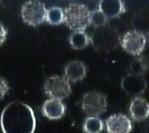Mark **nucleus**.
<instances>
[{
    "instance_id": "nucleus-12",
    "label": "nucleus",
    "mask_w": 149,
    "mask_h": 133,
    "mask_svg": "<svg viewBox=\"0 0 149 133\" xmlns=\"http://www.w3.org/2000/svg\"><path fill=\"white\" fill-rule=\"evenodd\" d=\"M99 9L106 17L114 18L124 12V5L121 1H101Z\"/></svg>"
},
{
    "instance_id": "nucleus-6",
    "label": "nucleus",
    "mask_w": 149,
    "mask_h": 133,
    "mask_svg": "<svg viewBox=\"0 0 149 133\" xmlns=\"http://www.w3.org/2000/svg\"><path fill=\"white\" fill-rule=\"evenodd\" d=\"M122 48L134 56L140 55L144 50L147 39L143 33L137 30L125 32L120 40Z\"/></svg>"
},
{
    "instance_id": "nucleus-18",
    "label": "nucleus",
    "mask_w": 149,
    "mask_h": 133,
    "mask_svg": "<svg viewBox=\"0 0 149 133\" xmlns=\"http://www.w3.org/2000/svg\"><path fill=\"white\" fill-rule=\"evenodd\" d=\"M9 90V87L3 77H0V100L3 99Z\"/></svg>"
},
{
    "instance_id": "nucleus-3",
    "label": "nucleus",
    "mask_w": 149,
    "mask_h": 133,
    "mask_svg": "<svg viewBox=\"0 0 149 133\" xmlns=\"http://www.w3.org/2000/svg\"><path fill=\"white\" fill-rule=\"evenodd\" d=\"M47 10L42 2L28 1L22 7V18L27 24L37 27L46 21Z\"/></svg>"
},
{
    "instance_id": "nucleus-7",
    "label": "nucleus",
    "mask_w": 149,
    "mask_h": 133,
    "mask_svg": "<svg viewBox=\"0 0 149 133\" xmlns=\"http://www.w3.org/2000/svg\"><path fill=\"white\" fill-rule=\"evenodd\" d=\"M105 124L108 133H130L133 128L131 120L122 113L110 116Z\"/></svg>"
},
{
    "instance_id": "nucleus-8",
    "label": "nucleus",
    "mask_w": 149,
    "mask_h": 133,
    "mask_svg": "<svg viewBox=\"0 0 149 133\" xmlns=\"http://www.w3.org/2000/svg\"><path fill=\"white\" fill-rule=\"evenodd\" d=\"M65 106L61 100L51 98L43 103L42 113L50 120H59L65 115Z\"/></svg>"
},
{
    "instance_id": "nucleus-10",
    "label": "nucleus",
    "mask_w": 149,
    "mask_h": 133,
    "mask_svg": "<svg viewBox=\"0 0 149 133\" xmlns=\"http://www.w3.org/2000/svg\"><path fill=\"white\" fill-rule=\"evenodd\" d=\"M129 112L134 121H144L149 117V103L143 97L136 96L130 103Z\"/></svg>"
},
{
    "instance_id": "nucleus-15",
    "label": "nucleus",
    "mask_w": 149,
    "mask_h": 133,
    "mask_svg": "<svg viewBox=\"0 0 149 133\" xmlns=\"http://www.w3.org/2000/svg\"><path fill=\"white\" fill-rule=\"evenodd\" d=\"M46 21L54 25L64 23V10L60 7H52L47 10Z\"/></svg>"
},
{
    "instance_id": "nucleus-5",
    "label": "nucleus",
    "mask_w": 149,
    "mask_h": 133,
    "mask_svg": "<svg viewBox=\"0 0 149 133\" xmlns=\"http://www.w3.org/2000/svg\"><path fill=\"white\" fill-rule=\"evenodd\" d=\"M46 94L52 98L63 100L71 93V87L68 80L62 76H52L49 77L45 84Z\"/></svg>"
},
{
    "instance_id": "nucleus-19",
    "label": "nucleus",
    "mask_w": 149,
    "mask_h": 133,
    "mask_svg": "<svg viewBox=\"0 0 149 133\" xmlns=\"http://www.w3.org/2000/svg\"><path fill=\"white\" fill-rule=\"evenodd\" d=\"M7 33H8V30L6 29L4 25L2 23H0V46H2L6 41Z\"/></svg>"
},
{
    "instance_id": "nucleus-2",
    "label": "nucleus",
    "mask_w": 149,
    "mask_h": 133,
    "mask_svg": "<svg viewBox=\"0 0 149 133\" xmlns=\"http://www.w3.org/2000/svg\"><path fill=\"white\" fill-rule=\"evenodd\" d=\"M91 11L83 4L74 3L68 5L64 10V23L70 29L85 31L91 25Z\"/></svg>"
},
{
    "instance_id": "nucleus-16",
    "label": "nucleus",
    "mask_w": 149,
    "mask_h": 133,
    "mask_svg": "<svg viewBox=\"0 0 149 133\" xmlns=\"http://www.w3.org/2000/svg\"><path fill=\"white\" fill-rule=\"evenodd\" d=\"M107 23V17L100 9H95L91 12V24L95 27H103Z\"/></svg>"
},
{
    "instance_id": "nucleus-17",
    "label": "nucleus",
    "mask_w": 149,
    "mask_h": 133,
    "mask_svg": "<svg viewBox=\"0 0 149 133\" xmlns=\"http://www.w3.org/2000/svg\"><path fill=\"white\" fill-rule=\"evenodd\" d=\"M132 70L133 72V74L135 75H141L144 72V71L148 68V66L144 63V62L143 61L142 58L136 59L133 63H132Z\"/></svg>"
},
{
    "instance_id": "nucleus-4",
    "label": "nucleus",
    "mask_w": 149,
    "mask_h": 133,
    "mask_svg": "<svg viewBox=\"0 0 149 133\" xmlns=\"http://www.w3.org/2000/svg\"><path fill=\"white\" fill-rule=\"evenodd\" d=\"M82 109L88 117H98L106 112V96L98 91L85 93L82 100Z\"/></svg>"
},
{
    "instance_id": "nucleus-13",
    "label": "nucleus",
    "mask_w": 149,
    "mask_h": 133,
    "mask_svg": "<svg viewBox=\"0 0 149 133\" xmlns=\"http://www.w3.org/2000/svg\"><path fill=\"white\" fill-rule=\"evenodd\" d=\"M69 42L72 48L81 49L92 43V38L85 31H78L70 36Z\"/></svg>"
},
{
    "instance_id": "nucleus-11",
    "label": "nucleus",
    "mask_w": 149,
    "mask_h": 133,
    "mask_svg": "<svg viewBox=\"0 0 149 133\" xmlns=\"http://www.w3.org/2000/svg\"><path fill=\"white\" fill-rule=\"evenodd\" d=\"M86 69L85 64L80 61L70 62L65 68V75L68 81L79 82L85 77Z\"/></svg>"
},
{
    "instance_id": "nucleus-9",
    "label": "nucleus",
    "mask_w": 149,
    "mask_h": 133,
    "mask_svg": "<svg viewBox=\"0 0 149 133\" xmlns=\"http://www.w3.org/2000/svg\"><path fill=\"white\" fill-rule=\"evenodd\" d=\"M146 81L140 75L130 74L122 81V88L130 95L142 94L146 89Z\"/></svg>"
},
{
    "instance_id": "nucleus-1",
    "label": "nucleus",
    "mask_w": 149,
    "mask_h": 133,
    "mask_svg": "<svg viewBox=\"0 0 149 133\" xmlns=\"http://www.w3.org/2000/svg\"><path fill=\"white\" fill-rule=\"evenodd\" d=\"M36 117L32 107L22 101H13L5 106L0 117L3 133H34Z\"/></svg>"
},
{
    "instance_id": "nucleus-14",
    "label": "nucleus",
    "mask_w": 149,
    "mask_h": 133,
    "mask_svg": "<svg viewBox=\"0 0 149 133\" xmlns=\"http://www.w3.org/2000/svg\"><path fill=\"white\" fill-rule=\"evenodd\" d=\"M104 129V122L100 118L88 117L83 124V131L85 133H101Z\"/></svg>"
}]
</instances>
